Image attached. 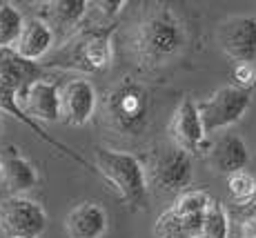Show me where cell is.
I'll use <instances>...</instances> for the list:
<instances>
[{
	"instance_id": "obj_5",
	"label": "cell",
	"mask_w": 256,
	"mask_h": 238,
	"mask_svg": "<svg viewBox=\"0 0 256 238\" xmlns=\"http://www.w3.org/2000/svg\"><path fill=\"white\" fill-rule=\"evenodd\" d=\"M142 165H145L147 185L160 194H183L194 176L192 154L176 147L174 142L154 147Z\"/></svg>"
},
{
	"instance_id": "obj_11",
	"label": "cell",
	"mask_w": 256,
	"mask_h": 238,
	"mask_svg": "<svg viewBox=\"0 0 256 238\" xmlns=\"http://www.w3.org/2000/svg\"><path fill=\"white\" fill-rule=\"evenodd\" d=\"M18 102H20L22 112L34 120L42 122H58L62 120L60 114V87L58 82L38 80L34 85L24 87L18 94Z\"/></svg>"
},
{
	"instance_id": "obj_6",
	"label": "cell",
	"mask_w": 256,
	"mask_h": 238,
	"mask_svg": "<svg viewBox=\"0 0 256 238\" xmlns=\"http://www.w3.org/2000/svg\"><path fill=\"white\" fill-rule=\"evenodd\" d=\"M252 105V92L240 89L234 85H225L216 89L210 98L198 102V112L203 118L205 132H218L228 130L230 125L238 122L245 116V112Z\"/></svg>"
},
{
	"instance_id": "obj_4",
	"label": "cell",
	"mask_w": 256,
	"mask_h": 238,
	"mask_svg": "<svg viewBox=\"0 0 256 238\" xmlns=\"http://www.w3.org/2000/svg\"><path fill=\"white\" fill-rule=\"evenodd\" d=\"M116 24H92L80 29L65 49L54 58L52 65H62L70 69H78L85 74H100L112 65L114 49H112V34Z\"/></svg>"
},
{
	"instance_id": "obj_17",
	"label": "cell",
	"mask_w": 256,
	"mask_h": 238,
	"mask_svg": "<svg viewBox=\"0 0 256 238\" xmlns=\"http://www.w3.org/2000/svg\"><path fill=\"white\" fill-rule=\"evenodd\" d=\"M87 9H90L87 0H58V2H49L47 4L49 27L52 29L54 27H58V29L78 27L82 22V18L87 16Z\"/></svg>"
},
{
	"instance_id": "obj_21",
	"label": "cell",
	"mask_w": 256,
	"mask_h": 238,
	"mask_svg": "<svg viewBox=\"0 0 256 238\" xmlns=\"http://www.w3.org/2000/svg\"><path fill=\"white\" fill-rule=\"evenodd\" d=\"M154 236L156 238H192L183 216H178L174 210H167L156 218Z\"/></svg>"
},
{
	"instance_id": "obj_23",
	"label": "cell",
	"mask_w": 256,
	"mask_h": 238,
	"mask_svg": "<svg viewBox=\"0 0 256 238\" xmlns=\"http://www.w3.org/2000/svg\"><path fill=\"white\" fill-rule=\"evenodd\" d=\"M230 218L238 225L240 238H256V198L252 202L238 205L234 214H230Z\"/></svg>"
},
{
	"instance_id": "obj_22",
	"label": "cell",
	"mask_w": 256,
	"mask_h": 238,
	"mask_svg": "<svg viewBox=\"0 0 256 238\" xmlns=\"http://www.w3.org/2000/svg\"><path fill=\"white\" fill-rule=\"evenodd\" d=\"M228 190L236 205L252 202L256 198V178L248 172H238L228 178Z\"/></svg>"
},
{
	"instance_id": "obj_10",
	"label": "cell",
	"mask_w": 256,
	"mask_h": 238,
	"mask_svg": "<svg viewBox=\"0 0 256 238\" xmlns=\"http://www.w3.org/2000/svg\"><path fill=\"white\" fill-rule=\"evenodd\" d=\"M96 89L85 78H76L60 87V114L62 120L72 127H82L96 114Z\"/></svg>"
},
{
	"instance_id": "obj_16",
	"label": "cell",
	"mask_w": 256,
	"mask_h": 238,
	"mask_svg": "<svg viewBox=\"0 0 256 238\" xmlns=\"http://www.w3.org/2000/svg\"><path fill=\"white\" fill-rule=\"evenodd\" d=\"M52 47H54V29L42 18H32V20L24 22L22 34L18 38L14 52L24 60L38 62L52 52Z\"/></svg>"
},
{
	"instance_id": "obj_13",
	"label": "cell",
	"mask_w": 256,
	"mask_h": 238,
	"mask_svg": "<svg viewBox=\"0 0 256 238\" xmlns=\"http://www.w3.org/2000/svg\"><path fill=\"white\" fill-rule=\"evenodd\" d=\"M0 158H2V180L12 192V196H22V192L36 187V167L22 156L18 147L7 145L0 152Z\"/></svg>"
},
{
	"instance_id": "obj_14",
	"label": "cell",
	"mask_w": 256,
	"mask_h": 238,
	"mask_svg": "<svg viewBox=\"0 0 256 238\" xmlns=\"http://www.w3.org/2000/svg\"><path fill=\"white\" fill-rule=\"evenodd\" d=\"M65 230L70 238H102L107 232V212L98 202H80L67 214Z\"/></svg>"
},
{
	"instance_id": "obj_2",
	"label": "cell",
	"mask_w": 256,
	"mask_h": 238,
	"mask_svg": "<svg viewBox=\"0 0 256 238\" xmlns=\"http://www.w3.org/2000/svg\"><path fill=\"white\" fill-rule=\"evenodd\" d=\"M152 109L150 89L132 76H122L105 94L107 122L122 136H138L147 127Z\"/></svg>"
},
{
	"instance_id": "obj_27",
	"label": "cell",
	"mask_w": 256,
	"mask_h": 238,
	"mask_svg": "<svg viewBox=\"0 0 256 238\" xmlns=\"http://www.w3.org/2000/svg\"><path fill=\"white\" fill-rule=\"evenodd\" d=\"M0 4H2V0H0Z\"/></svg>"
},
{
	"instance_id": "obj_26",
	"label": "cell",
	"mask_w": 256,
	"mask_h": 238,
	"mask_svg": "<svg viewBox=\"0 0 256 238\" xmlns=\"http://www.w3.org/2000/svg\"><path fill=\"white\" fill-rule=\"evenodd\" d=\"M0 180H2V158H0Z\"/></svg>"
},
{
	"instance_id": "obj_24",
	"label": "cell",
	"mask_w": 256,
	"mask_h": 238,
	"mask_svg": "<svg viewBox=\"0 0 256 238\" xmlns=\"http://www.w3.org/2000/svg\"><path fill=\"white\" fill-rule=\"evenodd\" d=\"M232 78H234V87L252 92V89L256 87V67H254V62H238L232 72Z\"/></svg>"
},
{
	"instance_id": "obj_8",
	"label": "cell",
	"mask_w": 256,
	"mask_h": 238,
	"mask_svg": "<svg viewBox=\"0 0 256 238\" xmlns=\"http://www.w3.org/2000/svg\"><path fill=\"white\" fill-rule=\"evenodd\" d=\"M170 136L172 142L187 154H210L212 142L208 140V132H205L203 118L198 112V102H194L190 96H185L178 102L174 116L170 120Z\"/></svg>"
},
{
	"instance_id": "obj_19",
	"label": "cell",
	"mask_w": 256,
	"mask_h": 238,
	"mask_svg": "<svg viewBox=\"0 0 256 238\" xmlns=\"http://www.w3.org/2000/svg\"><path fill=\"white\" fill-rule=\"evenodd\" d=\"M230 230H232V218H230L228 210L223 207V202L212 200L205 212L200 238H230Z\"/></svg>"
},
{
	"instance_id": "obj_7",
	"label": "cell",
	"mask_w": 256,
	"mask_h": 238,
	"mask_svg": "<svg viewBox=\"0 0 256 238\" xmlns=\"http://www.w3.org/2000/svg\"><path fill=\"white\" fill-rule=\"evenodd\" d=\"M0 227L9 238H40L47 227V212L32 198L9 196L0 202Z\"/></svg>"
},
{
	"instance_id": "obj_20",
	"label": "cell",
	"mask_w": 256,
	"mask_h": 238,
	"mask_svg": "<svg viewBox=\"0 0 256 238\" xmlns=\"http://www.w3.org/2000/svg\"><path fill=\"white\" fill-rule=\"evenodd\" d=\"M214 200L208 192L203 190H187L183 194H178L174 207L172 210L178 216H192V214H205L210 207V202Z\"/></svg>"
},
{
	"instance_id": "obj_18",
	"label": "cell",
	"mask_w": 256,
	"mask_h": 238,
	"mask_svg": "<svg viewBox=\"0 0 256 238\" xmlns=\"http://www.w3.org/2000/svg\"><path fill=\"white\" fill-rule=\"evenodd\" d=\"M24 18L20 9L12 2L0 4V49H14L22 34Z\"/></svg>"
},
{
	"instance_id": "obj_9",
	"label": "cell",
	"mask_w": 256,
	"mask_h": 238,
	"mask_svg": "<svg viewBox=\"0 0 256 238\" xmlns=\"http://www.w3.org/2000/svg\"><path fill=\"white\" fill-rule=\"evenodd\" d=\"M218 42L225 56L238 62L256 60V18L232 16L218 29Z\"/></svg>"
},
{
	"instance_id": "obj_25",
	"label": "cell",
	"mask_w": 256,
	"mask_h": 238,
	"mask_svg": "<svg viewBox=\"0 0 256 238\" xmlns=\"http://www.w3.org/2000/svg\"><path fill=\"white\" fill-rule=\"evenodd\" d=\"M96 7L100 9L102 16H112V14L120 12V9L125 7V2H96Z\"/></svg>"
},
{
	"instance_id": "obj_15",
	"label": "cell",
	"mask_w": 256,
	"mask_h": 238,
	"mask_svg": "<svg viewBox=\"0 0 256 238\" xmlns=\"http://www.w3.org/2000/svg\"><path fill=\"white\" fill-rule=\"evenodd\" d=\"M45 72L38 62H29L14 49H0V82L14 87L18 94L38 80H45Z\"/></svg>"
},
{
	"instance_id": "obj_1",
	"label": "cell",
	"mask_w": 256,
	"mask_h": 238,
	"mask_svg": "<svg viewBox=\"0 0 256 238\" xmlns=\"http://www.w3.org/2000/svg\"><path fill=\"white\" fill-rule=\"evenodd\" d=\"M185 40V27L178 16L170 9H160L138 24L134 52L145 67H160L183 52Z\"/></svg>"
},
{
	"instance_id": "obj_3",
	"label": "cell",
	"mask_w": 256,
	"mask_h": 238,
	"mask_svg": "<svg viewBox=\"0 0 256 238\" xmlns=\"http://www.w3.org/2000/svg\"><path fill=\"white\" fill-rule=\"evenodd\" d=\"M96 172L105 178L107 185L116 192L118 198L125 205L134 207V210L147 205V190H150V185H147L145 165L134 154L98 147Z\"/></svg>"
},
{
	"instance_id": "obj_12",
	"label": "cell",
	"mask_w": 256,
	"mask_h": 238,
	"mask_svg": "<svg viewBox=\"0 0 256 238\" xmlns=\"http://www.w3.org/2000/svg\"><path fill=\"white\" fill-rule=\"evenodd\" d=\"M208 162L214 172L225 174V176H234L238 172H245V167L250 162L248 145L236 134H223L220 138H216L212 142Z\"/></svg>"
}]
</instances>
